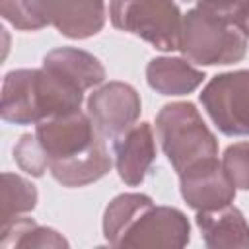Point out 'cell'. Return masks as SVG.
<instances>
[{
	"label": "cell",
	"mask_w": 249,
	"mask_h": 249,
	"mask_svg": "<svg viewBox=\"0 0 249 249\" xmlns=\"http://www.w3.org/2000/svg\"><path fill=\"white\" fill-rule=\"evenodd\" d=\"M35 136L49 156V171L68 189L91 185L113 165L107 140L84 111L56 115L35 124Z\"/></svg>",
	"instance_id": "obj_1"
},
{
	"label": "cell",
	"mask_w": 249,
	"mask_h": 249,
	"mask_svg": "<svg viewBox=\"0 0 249 249\" xmlns=\"http://www.w3.org/2000/svg\"><path fill=\"white\" fill-rule=\"evenodd\" d=\"M249 39L233 16L212 0H196L183 14L179 53L198 66H224L245 58Z\"/></svg>",
	"instance_id": "obj_2"
},
{
	"label": "cell",
	"mask_w": 249,
	"mask_h": 249,
	"mask_svg": "<svg viewBox=\"0 0 249 249\" xmlns=\"http://www.w3.org/2000/svg\"><path fill=\"white\" fill-rule=\"evenodd\" d=\"M103 0H2V18L21 31L54 27L68 39L95 37L105 25Z\"/></svg>",
	"instance_id": "obj_3"
},
{
	"label": "cell",
	"mask_w": 249,
	"mask_h": 249,
	"mask_svg": "<svg viewBox=\"0 0 249 249\" xmlns=\"http://www.w3.org/2000/svg\"><path fill=\"white\" fill-rule=\"evenodd\" d=\"M156 136L177 175L196 161L218 156L214 132L189 101L165 103L160 109L156 115Z\"/></svg>",
	"instance_id": "obj_4"
},
{
	"label": "cell",
	"mask_w": 249,
	"mask_h": 249,
	"mask_svg": "<svg viewBox=\"0 0 249 249\" xmlns=\"http://www.w3.org/2000/svg\"><path fill=\"white\" fill-rule=\"evenodd\" d=\"M109 19L158 51H179L183 14L175 0H111Z\"/></svg>",
	"instance_id": "obj_5"
},
{
	"label": "cell",
	"mask_w": 249,
	"mask_h": 249,
	"mask_svg": "<svg viewBox=\"0 0 249 249\" xmlns=\"http://www.w3.org/2000/svg\"><path fill=\"white\" fill-rule=\"evenodd\" d=\"M198 97L222 134L249 136V70L216 74Z\"/></svg>",
	"instance_id": "obj_6"
},
{
	"label": "cell",
	"mask_w": 249,
	"mask_h": 249,
	"mask_svg": "<svg viewBox=\"0 0 249 249\" xmlns=\"http://www.w3.org/2000/svg\"><path fill=\"white\" fill-rule=\"evenodd\" d=\"M191 241L187 216L173 206L146 202L124 228L117 247H185Z\"/></svg>",
	"instance_id": "obj_7"
},
{
	"label": "cell",
	"mask_w": 249,
	"mask_h": 249,
	"mask_svg": "<svg viewBox=\"0 0 249 249\" xmlns=\"http://www.w3.org/2000/svg\"><path fill=\"white\" fill-rule=\"evenodd\" d=\"M140 111V95L126 82H107L88 97V115L109 142L134 126Z\"/></svg>",
	"instance_id": "obj_8"
},
{
	"label": "cell",
	"mask_w": 249,
	"mask_h": 249,
	"mask_svg": "<svg viewBox=\"0 0 249 249\" xmlns=\"http://www.w3.org/2000/svg\"><path fill=\"white\" fill-rule=\"evenodd\" d=\"M179 191L189 208L196 212L228 206L235 198V185L218 158L193 163L179 173Z\"/></svg>",
	"instance_id": "obj_9"
},
{
	"label": "cell",
	"mask_w": 249,
	"mask_h": 249,
	"mask_svg": "<svg viewBox=\"0 0 249 249\" xmlns=\"http://www.w3.org/2000/svg\"><path fill=\"white\" fill-rule=\"evenodd\" d=\"M113 163L121 181L128 187L144 183L156 161V136L150 123H136L121 136L111 140Z\"/></svg>",
	"instance_id": "obj_10"
},
{
	"label": "cell",
	"mask_w": 249,
	"mask_h": 249,
	"mask_svg": "<svg viewBox=\"0 0 249 249\" xmlns=\"http://www.w3.org/2000/svg\"><path fill=\"white\" fill-rule=\"evenodd\" d=\"M195 222L200 230V237L206 247L249 249V224L237 206L228 204L216 210L196 212Z\"/></svg>",
	"instance_id": "obj_11"
},
{
	"label": "cell",
	"mask_w": 249,
	"mask_h": 249,
	"mask_svg": "<svg viewBox=\"0 0 249 249\" xmlns=\"http://www.w3.org/2000/svg\"><path fill=\"white\" fill-rule=\"evenodd\" d=\"M37 68L10 70L2 82V119L12 124H37V97H35Z\"/></svg>",
	"instance_id": "obj_12"
},
{
	"label": "cell",
	"mask_w": 249,
	"mask_h": 249,
	"mask_svg": "<svg viewBox=\"0 0 249 249\" xmlns=\"http://www.w3.org/2000/svg\"><path fill=\"white\" fill-rule=\"evenodd\" d=\"M204 72L187 58L156 56L146 66L148 86L161 95H187L204 82Z\"/></svg>",
	"instance_id": "obj_13"
},
{
	"label": "cell",
	"mask_w": 249,
	"mask_h": 249,
	"mask_svg": "<svg viewBox=\"0 0 249 249\" xmlns=\"http://www.w3.org/2000/svg\"><path fill=\"white\" fill-rule=\"evenodd\" d=\"M43 66L64 76L80 89H91L105 80V66L97 56L76 47H58L43 56Z\"/></svg>",
	"instance_id": "obj_14"
},
{
	"label": "cell",
	"mask_w": 249,
	"mask_h": 249,
	"mask_svg": "<svg viewBox=\"0 0 249 249\" xmlns=\"http://www.w3.org/2000/svg\"><path fill=\"white\" fill-rule=\"evenodd\" d=\"M2 249H66L70 243L53 228L37 224L33 218L18 216L0 226Z\"/></svg>",
	"instance_id": "obj_15"
},
{
	"label": "cell",
	"mask_w": 249,
	"mask_h": 249,
	"mask_svg": "<svg viewBox=\"0 0 249 249\" xmlns=\"http://www.w3.org/2000/svg\"><path fill=\"white\" fill-rule=\"evenodd\" d=\"M37 187L18 175L4 171L2 173V210H0V224L10 222L18 216L29 214L37 206Z\"/></svg>",
	"instance_id": "obj_16"
},
{
	"label": "cell",
	"mask_w": 249,
	"mask_h": 249,
	"mask_svg": "<svg viewBox=\"0 0 249 249\" xmlns=\"http://www.w3.org/2000/svg\"><path fill=\"white\" fill-rule=\"evenodd\" d=\"M150 200H152V196H148L144 193H121V195H117L105 206V212H103L101 228H103L105 241L109 245L117 247V243H119L124 228L128 226V222Z\"/></svg>",
	"instance_id": "obj_17"
},
{
	"label": "cell",
	"mask_w": 249,
	"mask_h": 249,
	"mask_svg": "<svg viewBox=\"0 0 249 249\" xmlns=\"http://www.w3.org/2000/svg\"><path fill=\"white\" fill-rule=\"evenodd\" d=\"M14 161L31 177H43L49 169V156L35 134H21L14 146Z\"/></svg>",
	"instance_id": "obj_18"
},
{
	"label": "cell",
	"mask_w": 249,
	"mask_h": 249,
	"mask_svg": "<svg viewBox=\"0 0 249 249\" xmlns=\"http://www.w3.org/2000/svg\"><path fill=\"white\" fill-rule=\"evenodd\" d=\"M222 165L235 189L249 191V142H235L224 150Z\"/></svg>",
	"instance_id": "obj_19"
},
{
	"label": "cell",
	"mask_w": 249,
	"mask_h": 249,
	"mask_svg": "<svg viewBox=\"0 0 249 249\" xmlns=\"http://www.w3.org/2000/svg\"><path fill=\"white\" fill-rule=\"evenodd\" d=\"M243 33H245V37L249 39V14H247V18H245V21H243Z\"/></svg>",
	"instance_id": "obj_20"
},
{
	"label": "cell",
	"mask_w": 249,
	"mask_h": 249,
	"mask_svg": "<svg viewBox=\"0 0 249 249\" xmlns=\"http://www.w3.org/2000/svg\"><path fill=\"white\" fill-rule=\"evenodd\" d=\"M183 2H193V0H183Z\"/></svg>",
	"instance_id": "obj_21"
}]
</instances>
